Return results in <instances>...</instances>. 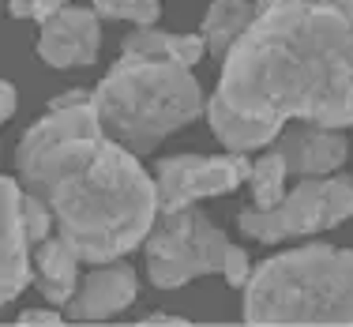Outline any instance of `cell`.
I'll use <instances>...</instances> for the list:
<instances>
[{"label": "cell", "mask_w": 353, "mask_h": 327, "mask_svg": "<svg viewBox=\"0 0 353 327\" xmlns=\"http://www.w3.org/2000/svg\"><path fill=\"white\" fill-rule=\"evenodd\" d=\"M19 181L53 211L83 264H109L143 245L158 218V184L98 121L94 98L49 109L15 150Z\"/></svg>", "instance_id": "6da1fadb"}, {"label": "cell", "mask_w": 353, "mask_h": 327, "mask_svg": "<svg viewBox=\"0 0 353 327\" xmlns=\"http://www.w3.org/2000/svg\"><path fill=\"white\" fill-rule=\"evenodd\" d=\"M214 98L279 124H353V0H256Z\"/></svg>", "instance_id": "7a4b0ae2"}, {"label": "cell", "mask_w": 353, "mask_h": 327, "mask_svg": "<svg viewBox=\"0 0 353 327\" xmlns=\"http://www.w3.org/2000/svg\"><path fill=\"white\" fill-rule=\"evenodd\" d=\"M98 121L117 143L147 155L207 109L203 87L184 64L124 53L94 90Z\"/></svg>", "instance_id": "3957f363"}, {"label": "cell", "mask_w": 353, "mask_h": 327, "mask_svg": "<svg viewBox=\"0 0 353 327\" xmlns=\"http://www.w3.org/2000/svg\"><path fill=\"white\" fill-rule=\"evenodd\" d=\"M245 324H353V248L305 245L245 282Z\"/></svg>", "instance_id": "277c9868"}, {"label": "cell", "mask_w": 353, "mask_h": 327, "mask_svg": "<svg viewBox=\"0 0 353 327\" xmlns=\"http://www.w3.org/2000/svg\"><path fill=\"white\" fill-rule=\"evenodd\" d=\"M230 237L199 211H162L147 233V275L158 290H176L225 267Z\"/></svg>", "instance_id": "5b68a950"}, {"label": "cell", "mask_w": 353, "mask_h": 327, "mask_svg": "<svg viewBox=\"0 0 353 327\" xmlns=\"http://www.w3.org/2000/svg\"><path fill=\"white\" fill-rule=\"evenodd\" d=\"M350 215H353V177H331V181L308 177L290 196H282L279 207L241 211L237 226L252 241H285V237H301V233L331 230V226L346 222Z\"/></svg>", "instance_id": "8992f818"}, {"label": "cell", "mask_w": 353, "mask_h": 327, "mask_svg": "<svg viewBox=\"0 0 353 327\" xmlns=\"http://www.w3.org/2000/svg\"><path fill=\"white\" fill-rule=\"evenodd\" d=\"M248 177H252V162L241 155V150H233V155H214V158H203V155L162 158V162L154 166L158 215L192 207L196 199H203V196L233 192Z\"/></svg>", "instance_id": "52a82bcc"}, {"label": "cell", "mask_w": 353, "mask_h": 327, "mask_svg": "<svg viewBox=\"0 0 353 327\" xmlns=\"http://www.w3.org/2000/svg\"><path fill=\"white\" fill-rule=\"evenodd\" d=\"M102 46V23L90 8H61L53 19L41 23L38 57L49 68H87L98 61Z\"/></svg>", "instance_id": "ba28073f"}, {"label": "cell", "mask_w": 353, "mask_h": 327, "mask_svg": "<svg viewBox=\"0 0 353 327\" xmlns=\"http://www.w3.org/2000/svg\"><path fill=\"white\" fill-rule=\"evenodd\" d=\"M0 196H4V215H0V305H12L27 290V282L34 279V264H30L27 222H23L19 211L23 184L15 177H4Z\"/></svg>", "instance_id": "9c48e42d"}, {"label": "cell", "mask_w": 353, "mask_h": 327, "mask_svg": "<svg viewBox=\"0 0 353 327\" xmlns=\"http://www.w3.org/2000/svg\"><path fill=\"white\" fill-rule=\"evenodd\" d=\"M136 271L128 264L109 259L98 271H90L87 279L75 286L72 301H68V320L75 324H94V320H109V316L124 313L136 301Z\"/></svg>", "instance_id": "30bf717a"}, {"label": "cell", "mask_w": 353, "mask_h": 327, "mask_svg": "<svg viewBox=\"0 0 353 327\" xmlns=\"http://www.w3.org/2000/svg\"><path fill=\"white\" fill-rule=\"evenodd\" d=\"M285 158V170L290 173H301V177H327L331 170H339L350 155V143L346 136H339L334 128H319V124H293L279 136V143Z\"/></svg>", "instance_id": "8fae6325"}, {"label": "cell", "mask_w": 353, "mask_h": 327, "mask_svg": "<svg viewBox=\"0 0 353 327\" xmlns=\"http://www.w3.org/2000/svg\"><path fill=\"white\" fill-rule=\"evenodd\" d=\"M79 264H83L79 252H75L61 233L41 241L38 259H34V282H38L41 297L53 301V305H68L75 286H79Z\"/></svg>", "instance_id": "7c38bea8"}, {"label": "cell", "mask_w": 353, "mask_h": 327, "mask_svg": "<svg viewBox=\"0 0 353 327\" xmlns=\"http://www.w3.org/2000/svg\"><path fill=\"white\" fill-rule=\"evenodd\" d=\"M207 121H211L214 136L222 139L230 150H252V147H263L271 143L274 136L282 132L279 121H263V117H248L237 113L222 102V98H211L207 102Z\"/></svg>", "instance_id": "4fadbf2b"}, {"label": "cell", "mask_w": 353, "mask_h": 327, "mask_svg": "<svg viewBox=\"0 0 353 327\" xmlns=\"http://www.w3.org/2000/svg\"><path fill=\"white\" fill-rule=\"evenodd\" d=\"M252 15H256V4L252 0H214L203 15V41L207 53L225 61V53L233 49V41L248 30Z\"/></svg>", "instance_id": "5bb4252c"}, {"label": "cell", "mask_w": 353, "mask_h": 327, "mask_svg": "<svg viewBox=\"0 0 353 327\" xmlns=\"http://www.w3.org/2000/svg\"><path fill=\"white\" fill-rule=\"evenodd\" d=\"M207 41L196 34H170V30H154V27H139L124 38V53H136V57H162V61H176L184 68L203 57Z\"/></svg>", "instance_id": "9a60e30c"}, {"label": "cell", "mask_w": 353, "mask_h": 327, "mask_svg": "<svg viewBox=\"0 0 353 327\" xmlns=\"http://www.w3.org/2000/svg\"><path fill=\"white\" fill-rule=\"evenodd\" d=\"M285 158H282V150L279 147H271L263 158H256L252 162V199H256V207L259 211H267V207H279L282 204V196H285Z\"/></svg>", "instance_id": "2e32d148"}, {"label": "cell", "mask_w": 353, "mask_h": 327, "mask_svg": "<svg viewBox=\"0 0 353 327\" xmlns=\"http://www.w3.org/2000/svg\"><path fill=\"white\" fill-rule=\"evenodd\" d=\"M94 12L102 19H128L136 27H154L162 4L158 0H94Z\"/></svg>", "instance_id": "e0dca14e"}, {"label": "cell", "mask_w": 353, "mask_h": 327, "mask_svg": "<svg viewBox=\"0 0 353 327\" xmlns=\"http://www.w3.org/2000/svg\"><path fill=\"white\" fill-rule=\"evenodd\" d=\"M19 211H23V222H27V237H30V248L41 245V241H49V230H53V211H49L46 204L34 196V192L23 188V199H19Z\"/></svg>", "instance_id": "ac0fdd59"}, {"label": "cell", "mask_w": 353, "mask_h": 327, "mask_svg": "<svg viewBox=\"0 0 353 327\" xmlns=\"http://www.w3.org/2000/svg\"><path fill=\"white\" fill-rule=\"evenodd\" d=\"M61 8H68V0H8V12L15 15V19H53Z\"/></svg>", "instance_id": "d6986e66"}, {"label": "cell", "mask_w": 353, "mask_h": 327, "mask_svg": "<svg viewBox=\"0 0 353 327\" xmlns=\"http://www.w3.org/2000/svg\"><path fill=\"white\" fill-rule=\"evenodd\" d=\"M222 275H225V282H230L233 290L237 286H245L248 282V252L245 248H237V245H230V252H225V267H222Z\"/></svg>", "instance_id": "ffe728a7"}, {"label": "cell", "mask_w": 353, "mask_h": 327, "mask_svg": "<svg viewBox=\"0 0 353 327\" xmlns=\"http://www.w3.org/2000/svg\"><path fill=\"white\" fill-rule=\"evenodd\" d=\"M19 324H23V327H34V324L53 327V324H61V313H46V308H27V313L19 316Z\"/></svg>", "instance_id": "44dd1931"}, {"label": "cell", "mask_w": 353, "mask_h": 327, "mask_svg": "<svg viewBox=\"0 0 353 327\" xmlns=\"http://www.w3.org/2000/svg\"><path fill=\"white\" fill-rule=\"evenodd\" d=\"M94 95H87V90H68V95H57L53 102H49V109H72V106H83V102H90Z\"/></svg>", "instance_id": "7402d4cb"}, {"label": "cell", "mask_w": 353, "mask_h": 327, "mask_svg": "<svg viewBox=\"0 0 353 327\" xmlns=\"http://www.w3.org/2000/svg\"><path fill=\"white\" fill-rule=\"evenodd\" d=\"M0 113H4V121L15 113V87H12V83H4V87H0Z\"/></svg>", "instance_id": "603a6c76"}, {"label": "cell", "mask_w": 353, "mask_h": 327, "mask_svg": "<svg viewBox=\"0 0 353 327\" xmlns=\"http://www.w3.org/2000/svg\"><path fill=\"white\" fill-rule=\"evenodd\" d=\"M143 324H150V327H158V324H184V316H165V313H154V316H147Z\"/></svg>", "instance_id": "cb8c5ba5"}]
</instances>
